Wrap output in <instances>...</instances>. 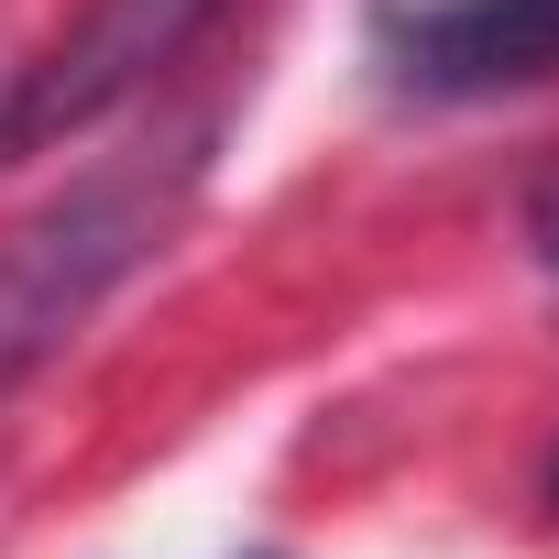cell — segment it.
<instances>
[{"label":"cell","instance_id":"obj_1","mask_svg":"<svg viewBox=\"0 0 559 559\" xmlns=\"http://www.w3.org/2000/svg\"><path fill=\"white\" fill-rule=\"evenodd\" d=\"M198 165H209V132L165 143V154H121L78 187H56L34 219L0 230V395L34 384L132 274L154 263V241L176 230V209L198 198Z\"/></svg>","mask_w":559,"mask_h":559},{"label":"cell","instance_id":"obj_2","mask_svg":"<svg viewBox=\"0 0 559 559\" xmlns=\"http://www.w3.org/2000/svg\"><path fill=\"white\" fill-rule=\"evenodd\" d=\"M230 12V0H88V12L56 34V56L23 78V99L0 110V143L34 154L67 132H99L121 99H143L165 67H187V45Z\"/></svg>","mask_w":559,"mask_h":559},{"label":"cell","instance_id":"obj_3","mask_svg":"<svg viewBox=\"0 0 559 559\" xmlns=\"http://www.w3.org/2000/svg\"><path fill=\"white\" fill-rule=\"evenodd\" d=\"M373 67L395 99H515L559 78V0H373Z\"/></svg>","mask_w":559,"mask_h":559},{"label":"cell","instance_id":"obj_4","mask_svg":"<svg viewBox=\"0 0 559 559\" xmlns=\"http://www.w3.org/2000/svg\"><path fill=\"white\" fill-rule=\"evenodd\" d=\"M526 263H537L548 286H559V165L526 187Z\"/></svg>","mask_w":559,"mask_h":559},{"label":"cell","instance_id":"obj_5","mask_svg":"<svg viewBox=\"0 0 559 559\" xmlns=\"http://www.w3.org/2000/svg\"><path fill=\"white\" fill-rule=\"evenodd\" d=\"M537 483H548V515H559V450H548V472H537Z\"/></svg>","mask_w":559,"mask_h":559}]
</instances>
